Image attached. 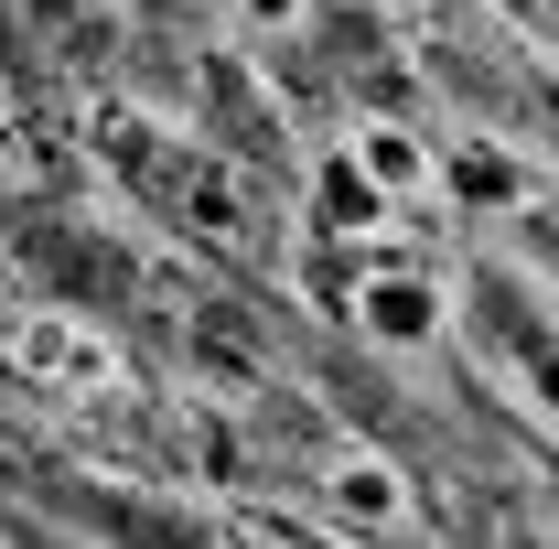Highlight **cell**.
<instances>
[{
  "mask_svg": "<svg viewBox=\"0 0 559 549\" xmlns=\"http://www.w3.org/2000/svg\"><path fill=\"white\" fill-rule=\"evenodd\" d=\"M355 313H366V335H377V344H430L452 302H441V280L388 270V280H366V302H355Z\"/></svg>",
  "mask_w": 559,
  "mask_h": 549,
  "instance_id": "obj_3",
  "label": "cell"
},
{
  "mask_svg": "<svg viewBox=\"0 0 559 549\" xmlns=\"http://www.w3.org/2000/svg\"><path fill=\"white\" fill-rule=\"evenodd\" d=\"M334 517H355V528H409L399 464H388V453H345V464H334Z\"/></svg>",
  "mask_w": 559,
  "mask_h": 549,
  "instance_id": "obj_4",
  "label": "cell"
},
{
  "mask_svg": "<svg viewBox=\"0 0 559 549\" xmlns=\"http://www.w3.org/2000/svg\"><path fill=\"white\" fill-rule=\"evenodd\" d=\"M430 173H441V162H430V140H419V130H388V119H377V130H355V184H366L377 206L430 195Z\"/></svg>",
  "mask_w": 559,
  "mask_h": 549,
  "instance_id": "obj_2",
  "label": "cell"
},
{
  "mask_svg": "<svg viewBox=\"0 0 559 549\" xmlns=\"http://www.w3.org/2000/svg\"><path fill=\"white\" fill-rule=\"evenodd\" d=\"M237 11H248V22H259V33H290V22H301V11H312V0H237Z\"/></svg>",
  "mask_w": 559,
  "mask_h": 549,
  "instance_id": "obj_5",
  "label": "cell"
},
{
  "mask_svg": "<svg viewBox=\"0 0 559 549\" xmlns=\"http://www.w3.org/2000/svg\"><path fill=\"white\" fill-rule=\"evenodd\" d=\"M11 366H22V377H55V388H108V377H119L108 335H86V324H66V313L11 324Z\"/></svg>",
  "mask_w": 559,
  "mask_h": 549,
  "instance_id": "obj_1",
  "label": "cell"
}]
</instances>
